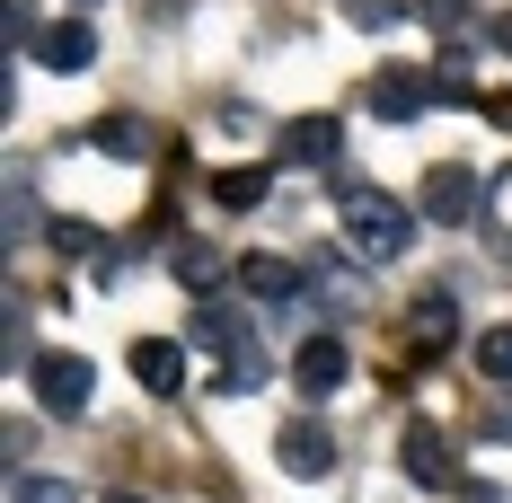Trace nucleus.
<instances>
[{
    "label": "nucleus",
    "mask_w": 512,
    "mask_h": 503,
    "mask_svg": "<svg viewBox=\"0 0 512 503\" xmlns=\"http://www.w3.org/2000/svg\"><path fill=\"white\" fill-rule=\"evenodd\" d=\"M336 230H345V248L362 265H398L415 248V212L398 195H380V186H362V177H336Z\"/></svg>",
    "instance_id": "f257e3e1"
},
{
    "label": "nucleus",
    "mask_w": 512,
    "mask_h": 503,
    "mask_svg": "<svg viewBox=\"0 0 512 503\" xmlns=\"http://www.w3.org/2000/svg\"><path fill=\"white\" fill-rule=\"evenodd\" d=\"M27 371H36V406H45V415H89V389H98V371H89L80 353H36Z\"/></svg>",
    "instance_id": "f03ea898"
},
{
    "label": "nucleus",
    "mask_w": 512,
    "mask_h": 503,
    "mask_svg": "<svg viewBox=\"0 0 512 503\" xmlns=\"http://www.w3.org/2000/svg\"><path fill=\"white\" fill-rule=\"evenodd\" d=\"M398 468H407L415 486H433V495H442V486H460V451H451V433H442V424H407V433H398Z\"/></svg>",
    "instance_id": "7ed1b4c3"
},
{
    "label": "nucleus",
    "mask_w": 512,
    "mask_h": 503,
    "mask_svg": "<svg viewBox=\"0 0 512 503\" xmlns=\"http://www.w3.org/2000/svg\"><path fill=\"white\" fill-rule=\"evenodd\" d=\"M415 212H424V221H442V230H468V221H477V177H468L460 159H442V168L424 177Z\"/></svg>",
    "instance_id": "20e7f679"
},
{
    "label": "nucleus",
    "mask_w": 512,
    "mask_h": 503,
    "mask_svg": "<svg viewBox=\"0 0 512 503\" xmlns=\"http://www.w3.org/2000/svg\"><path fill=\"white\" fill-rule=\"evenodd\" d=\"M274 468H283V477H327V468H336V433H327L318 415H292V424L274 433Z\"/></svg>",
    "instance_id": "39448f33"
},
{
    "label": "nucleus",
    "mask_w": 512,
    "mask_h": 503,
    "mask_svg": "<svg viewBox=\"0 0 512 503\" xmlns=\"http://www.w3.org/2000/svg\"><path fill=\"white\" fill-rule=\"evenodd\" d=\"M345 371H354V353H345V336H301V353H292V380H301V398H336L345 389Z\"/></svg>",
    "instance_id": "423d86ee"
},
{
    "label": "nucleus",
    "mask_w": 512,
    "mask_h": 503,
    "mask_svg": "<svg viewBox=\"0 0 512 503\" xmlns=\"http://www.w3.org/2000/svg\"><path fill=\"white\" fill-rule=\"evenodd\" d=\"M336 151H345V124L336 115H292L274 133V159H292V168H336Z\"/></svg>",
    "instance_id": "0eeeda50"
},
{
    "label": "nucleus",
    "mask_w": 512,
    "mask_h": 503,
    "mask_svg": "<svg viewBox=\"0 0 512 503\" xmlns=\"http://www.w3.org/2000/svg\"><path fill=\"white\" fill-rule=\"evenodd\" d=\"M451 336H460V301H451V292H424V301L407 309V353L433 362V353H451Z\"/></svg>",
    "instance_id": "6e6552de"
},
{
    "label": "nucleus",
    "mask_w": 512,
    "mask_h": 503,
    "mask_svg": "<svg viewBox=\"0 0 512 503\" xmlns=\"http://www.w3.org/2000/svg\"><path fill=\"white\" fill-rule=\"evenodd\" d=\"M424 106H433V71H380L371 80V115L380 124H415Z\"/></svg>",
    "instance_id": "1a4fd4ad"
},
{
    "label": "nucleus",
    "mask_w": 512,
    "mask_h": 503,
    "mask_svg": "<svg viewBox=\"0 0 512 503\" xmlns=\"http://www.w3.org/2000/svg\"><path fill=\"white\" fill-rule=\"evenodd\" d=\"M133 380H142L151 398H177V389H186V345H177V336H142V345H133Z\"/></svg>",
    "instance_id": "9d476101"
},
{
    "label": "nucleus",
    "mask_w": 512,
    "mask_h": 503,
    "mask_svg": "<svg viewBox=\"0 0 512 503\" xmlns=\"http://www.w3.org/2000/svg\"><path fill=\"white\" fill-rule=\"evenodd\" d=\"M36 62H45V71H89V62H98V36H89V18H53L45 45H36Z\"/></svg>",
    "instance_id": "9b49d317"
},
{
    "label": "nucleus",
    "mask_w": 512,
    "mask_h": 503,
    "mask_svg": "<svg viewBox=\"0 0 512 503\" xmlns=\"http://www.w3.org/2000/svg\"><path fill=\"white\" fill-rule=\"evenodd\" d=\"M168 274H177V283H186L195 301H212V292H221V274H230V256H221V248H204V239H177Z\"/></svg>",
    "instance_id": "f8f14e48"
},
{
    "label": "nucleus",
    "mask_w": 512,
    "mask_h": 503,
    "mask_svg": "<svg viewBox=\"0 0 512 503\" xmlns=\"http://www.w3.org/2000/svg\"><path fill=\"white\" fill-rule=\"evenodd\" d=\"M89 142H98L106 159H151V151H159V133L142 124V115H98V124H89Z\"/></svg>",
    "instance_id": "ddd939ff"
},
{
    "label": "nucleus",
    "mask_w": 512,
    "mask_h": 503,
    "mask_svg": "<svg viewBox=\"0 0 512 503\" xmlns=\"http://www.w3.org/2000/svg\"><path fill=\"white\" fill-rule=\"evenodd\" d=\"M265 186H274V168H221V177H212V203H221V212H256Z\"/></svg>",
    "instance_id": "4468645a"
},
{
    "label": "nucleus",
    "mask_w": 512,
    "mask_h": 503,
    "mask_svg": "<svg viewBox=\"0 0 512 503\" xmlns=\"http://www.w3.org/2000/svg\"><path fill=\"white\" fill-rule=\"evenodd\" d=\"M239 265H248L239 283H248L256 301H292L301 292V265H283V256H239Z\"/></svg>",
    "instance_id": "2eb2a0df"
},
{
    "label": "nucleus",
    "mask_w": 512,
    "mask_h": 503,
    "mask_svg": "<svg viewBox=\"0 0 512 503\" xmlns=\"http://www.w3.org/2000/svg\"><path fill=\"white\" fill-rule=\"evenodd\" d=\"M195 336H204L212 353H239V345H248V318H239V309H221V301H204V327H195Z\"/></svg>",
    "instance_id": "dca6fc26"
},
{
    "label": "nucleus",
    "mask_w": 512,
    "mask_h": 503,
    "mask_svg": "<svg viewBox=\"0 0 512 503\" xmlns=\"http://www.w3.org/2000/svg\"><path fill=\"white\" fill-rule=\"evenodd\" d=\"M9 503H80V486H71V477H36V468H18V477H9Z\"/></svg>",
    "instance_id": "f3484780"
},
{
    "label": "nucleus",
    "mask_w": 512,
    "mask_h": 503,
    "mask_svg": "<svg viewBox=\"0 0 512 503\" xmlns=\"http://www.w3.org/2000/svg\"><path fill=\"white\" fill-rule=\"evenodd\" d=\"M477 371H486V380H512V327H486V336H477Z\"/></svg>",
    "instance_id": "a211bd4d"
},
{
    "label": "nucleus",
    "mask_w": 512,
    "mask_h": 503,
    "mask_svg": "<svg viewBox=\"0 0 512 503\" xmlns=\"http://www.w3.org/2000/svg\"><path fill=\"white\" fill-rule=\"evenodd\" d=\"M53 256H106V239L89 221H53Z\"/></svg>",
    "instance_id": "6ab92c4d"
},
{
    "label": "nucleus",
    "mask_w": 512,
    "mask_h": 503,
    "mask_svg": "<svg viewBox=\"0 0 512 503\" xmlns=\"http://www.w3.org/2000/svg\"><path fill=\"white\" fill-rule=\"evenodd\" d=\"M0 18H9V45H18V53H27V45H45V27H36V0H9Z\"/></svg>",
    "instance_id": "aec40b11"
},
{
    "label": "nucleus",
    "mask_w": 512,
    "mask_h": 503,
    "mask_svg": "<svg viewBox=\"0 0 512 503\" xmlns=\"http://www.w3.org/2000/svg\"><path fill=\"white\" fill-rule=\"evenodd\" d=\"M424 27H442V36H468V0H424Z\"/></svg>",
    "instance_id": "412c9836"
},
{
    "label": "nucleus",
    "mask_w": 512,
    "mask_h": 503,
    "mask_svg": "<svg viewBox=\"0 0 512 503\" xmlns=\"http://www.w3.org/2000/svg\"><path fill=\"white\" fill-rule=\"evenodd\" d=\"M256 380H265V353L239 345V353H230V389H256Z\"/></svg>",
    "instance_id": "4be33fe9"
},
{
    "label": "nucleus",
    "mask_w": 512,
    "mask_h": 503,
    "mask_svg": "<svg viewBox=\"0 0 512 503\" xmlns=\"http://www.w3.org/2000/svg\"><path fill=\"white\" fill-rule=\"evenodd\" d=\"M345 18H354V27H389V18H398V0H345Z\"/></svg>",
    "instance_id": "5701e85b"
},
{
    "label": "nucleus",
    "mask_w": 512,
    "mask_h": 503,
    "mask_svg": "<svg viewBox=\"0 0 512 503\" xmlns=\"http://www.w3.org/2000/svg\"><path fill=\"white\" fill-rule=\"evenodd\" d=\"M486 442H512V406H486Z\"/></svg>",
    "instance_id": "b1692460"
},
{
    "label": "nucleus",
    "mask_w": 512,
    "mask_h": 503,
    "mask_svg": "<svg viewBox=\"0 0 512 503\" xmlns=\"http://www.w3.org/2000/svg\"><path fill=\"white\" fill-rule=\"evenodd\" d=\"M460 495H468V503H504V495H495V486H468V477H460Z\"/></svg>",
    "instance_id": "393cba45"
},
{
    "label": "nucleus",
    "mask_w": 512,
    "mask_h": 503,
    "mask_svg": "<svg viewBox=\"0 0 512 503\" xmlns=\"http://www.w3.org/2000/svg\"><path fill=\"white\" fill-rule=\"evenodd\" d=\"M495 221H512V177H504V186H495Z\"/></svg>",
    "instance_id": "a878e982"
},
{
    "label": "nucleus",
    "mask_w": 512,
    "mask_h": 503,
    "mask_svg": "<svg viewBox=\"0 0 512 503\" xmlns=\"http://www.w3.org/2000/svg\"><path fill=\"white\" fill-rule=\"evenodd\" d=\"M495 45H504V53H512V9H504V18H495Z\"/></svg>",
    "instance_id": "bb28decb"
},
{
    "label": "nucleus",
    "mask_w": 512,
    "mask_h": 503,
    "mask_svg": "<svg viewBox=\"0 0 512 503\" xmlns=\"http://www.w3.org/2000/svg\"><path fill=\"white\" fill-rule=\"evenodd\" d=\"M98 503H142V495H133V486H115V495H98Z\"/></svg>",
    "instance_id": "cd10ccee"
},
{
    "label": "nucleus",
    "mask_w": 512,
    "mask_h": 503,
    "mask_svg": "<svg viewBox=\"0 0 512 503\" xmlns=\"http://www.w3.org/2000/svg\"><path fill=\"white\" fill-rule=\"evenodd\" d=\"M80 9H98V0H80Z\"/></svg>",
    "instance_id": "c85d7f7f"
}]
</instances>
